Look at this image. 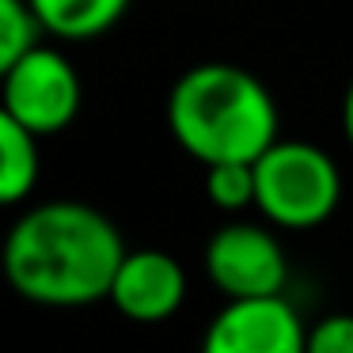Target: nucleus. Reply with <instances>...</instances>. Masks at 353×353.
Returning <instances> with one entry per match:
<instances>
[{
	"instance_id": "obj_1",
	"label": "nucleus",
	"mask_w": 353,
	"mask_h": 353,
	"mask_svg": "<svg viewBox=\"0 0 353 353\" xmlns=\"http://www.w3.org/2000/svg\"><path fill=\"white\" fill-rule=\"evenodd\" d=\"M122 232L84 201L31 205L4 239V277L23 300L42 307H84L110 296L125 259Z\"/></svg>"
},
{
	"instance_id": "obj_2",
	"label": "nucleus",
	"mask_w": 353,
	"mask_h": 353,
	"mask_svg": "<svg viewBox=\"0 0 353 353\" xmlns=\"http://www.w3.org/2000/svg\"><path fill=\"white\" fill-rule=\"evenodd\" d=\"M277 103L254 72L228 61L186 69L168 95V130L201 168L254 163L277 145Z\"/></svg>"
},
{
	"instance_id": "obj_3",
	"label": "nucleus",
	"mask_w": 353,
	"mask_h": 353,
	"mask_svg": "<svg viewBox=\"0 0 353 353\" xmlns=\"http://www.w3.org/2000/svg\"><path fill=\"white\" fill-rule=\"evenodd\" d=\"M338 201H342V171L327 148L312 141H277L254 160V209L274 228H319L334 216Z\"/></svg>"
},
{
	"instance_id": "obj_4",
	"label": "nucleus",
	"mask_w": 353,
	"mask_h": 353,
	"mask_svg": "<svg viewBox=\"0 0 353 353\" xmlns=\"http://www.w3.org/2000/svg\"><path fill=\"white\" fill-rule=\"evenodd\" d=\"M0 72H4V80H0L4 110L0 114L31 130L34 137L61 133L77 118L84 92H80L77 69L61 50L39 46Z\"/></svg>"
},
{
	"instance_id": "obj_5",
	"label": "nucleus",
	"mask_w": 353,
	"mask_h": 353,
	"mask_svg": "<svg viewBox=\"0 0 353 353\" xmlns=\"http://www.w3.org/2000/svg\"><path fill=\"white\" fill-rule=\"evenodd\" d=\"M205 274L224 300H270L285 292L289 262L266 224L228 221L205 243Z\"/></svg>"
},
{
	"instance_id": "obj_6",
	"label": "nucleus",
	"mask_w": 353,
	"mask_h": 353,
	"mask_svg": "<svg viewBox=\"0 0 353 353\" xmlns=\"http://www.w3.org/2000/svg\"><path fill=\"white\" fill-rule=\"evenodd\" d=\"M201 353H307V330L285 296L228 300L209 319Z\"/></svg>"
},
{
	"instance_id": "obj_7",
	"label": "nucleus",
	"mask_w": 353,
	"mask_h": 353,
	"mask_svg": "<svg viewBox=\"0 0 353 353\" xmlns=\"http://www.w3.org/2000/svg\"><path fill=\"white\" fill-rule=\"evenodd\" d=\"M107 300L133 323H163L186 300V270L168 251H130L118 266Z\"/></svg>"
},
{
	"instance_id": "obj_8",
	"label": "nucleus",
	"mask_w": 353,
	"mask_h": 353,
	"mask_svg": "<svg viewBox=\"0 0 353 353\" xmlns=\"http://www.w3.org/2000/svg\"><path fill=\"white\" fill-rule=\"evenodd\" d=\"M34 16L42 19L46 34L65 42L99 39L130 12V0H31Z\"/></svg>"
},
{
	"instance_id": "obj_9",
	"label": "nucleus",
	"mask_w": 353,
	"mask_h": 353,
	"mask_svg": "<svg viewBox=\"0 0 353 353\" xmlns=\"http://www.w3.org/2000/svg\"><path fill=\"white\" fill-rule=\"evenodd\" d=\"M39 171H42L39 137L0 114V201L4 205L27 201L39 186Z\"/></svg>"
},
{
	"instance_id": "obj_10",
	"label": "nucleus",
	"mask_w": 353,
	"mask_h": 353,
	"mask_svg": "<svg viewBox=\"0 0 353 353\" xmlns=\"http://www.w3.org/2000/svg\"><path fill=\"white\" fill-rule=\"evenodd\" d=\"M42 34H46V27L34 16L31 0H0V69H8L31 50H39Z\"/></svg>"
},
{
	"instance_id": "obj_11",
	"label": "nucleus",
	"mask_w": 353,
	"mask_h": 353,
	"mask_svg": "<svg viewBox=\"0 0 353 353\" xmlns=\"http://www.w3.org/2000/svg\"><path fill=\"white\" fill-rule=\"evenodd\" d=\"M205 198L224 213L254 205V163H216L205 168Z\"/></svg>"
},
{
	"instance_id": "obj_12",
	"label": "nucleus",
	"mask_w": 353,
	"mask_h": 353,
	"mask_svg": "<svg viewBox=\"0 0 353 353\" xmlns=\"http://www.w3.org/2000/svg\"><path fill=\"white\" fill-rule=\"evenodd\" d=\"M307 353H353V315L334 312L307 327Z\"/></svg>"
},
{
	"instance_id": "obj_13",
	"label": "nucleus",
	"mask_w": 353,
	"mask_h": 353,
	"mask_svg": "<svg viewBox=\"0 0 353 353\" xmlns=\"http://www.w3.org/2000/svg\"><path fill=\"white\" fill-rule=\"evenodd\" d=\"M342 133H345V141H350V148H353V80H350L345 99H342Z\"/></svg>"
}]
</instances>
